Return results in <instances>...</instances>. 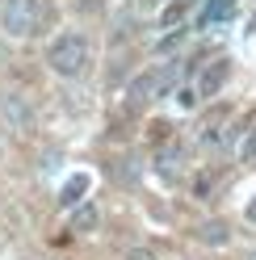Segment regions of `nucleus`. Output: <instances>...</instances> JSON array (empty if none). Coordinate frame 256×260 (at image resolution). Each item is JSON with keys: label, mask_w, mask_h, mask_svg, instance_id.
Listing matches in <instances>:
<instances>
[{"label": "nucleus", "mask_w": 256, "mask_h": 260, "mask_svg": "<svg viewBox=\"0 0 256 260\" xmlns=\"http://www.w3.org/2000/svg\"><path fill=\"white\" fill-rule=\"evenodd\" d=\"M92 63V42L84 29H63L59 38H51L46 46V68H51L59 80H80Z\"/></svg>", "instance_id": "1"}, {"label": "nucleus", "mask_w": 256, "mask_h": 260, "mask_svg": "<svg viewBox=\"0 0 256 260\" xmlns=\"http://www.w3.org/2000/svg\"><path fill=\"white\" fill-rule=\"evenodd\" d=\"M42 25V5L38 0H5L0 5V34L5 38H34Z\"/></svg>", "instance_id": "2"}, {"label": "nucleus", "mask_w": 256, "mask_h": 260, "mask_svg": "<svg viewBox=\"0 0 256 260\" xmlns=\"http://www.w3.org/2000/svg\"><path fill=\"white\" fill-rule=\"evenodd\" d=\"M177 59L168 63V68H151V72H143V76H135L131 80V88H126V96H131V105H147V101H155V96H164L168 88H172V80H177Z\"/></svg>", "instance_id": "3"}, {"label": "nucleus", "mask_w": 256, "mask_h": 260, "mask_svg": "<svg viewBox=\"0 0 256 260\" xmlns=\"http://www.w3.org/2000/svg\"><path fill=\"white\" fill-rule=\"evenodd\" d=\"M0 118L9 122V130H29L34 126V105L21 92H0Z\"/></svg>", "instance_id": "4"}, {"label": "nucleus", "mask_w": 256, "mask_h": 260, "mask_svg": "<svg viewBox=\"0 0 256 260\" xmlns=\"http://www.w3.org/2000/svg\"><path fill=\"white\" fill-rule=\"evenodd\" d=\"M88 189H92V176L88 172H72L68 181H63V189H59V206L76 210L80 202H88Z\"/></svg>", "instance_id": "5"}, {"label": "nucleus", "mask_w": 256, "mask_h": 260, "mask_svg": "<svg viewBox=\"0 0 256 260\" xmlns=\"http://www.w3.org/2000/svg\"><path fill=\"white\" fill-rule=\"evenodd\" d=\"M235 5L239 0H206L202 5V13H198V29H210V25H222L235 13Z\"/></svg>", "instance_id": "6"}, {"label": "nucleus", "mask_w": 256, "mask_h": 260, "mask_svg": "<svg viewBox=\"0 0 256 260\" xmlns=\"http://www.w3.org/2000/svg\"><path fill=\"white\" fill-rule=\"evenodd\" d=\"M68 226H72L76 235H92V231H97V226H101V210L92 206V202H80V206L72 210V218H68Z\"/></svg>", "instance_id": "7"}, {"label": "nucleus", "mask_w": 256, "mask_h": 260, "mask_svg": "<svg viewBox=\"0 0 256 260\" xmlns=\"http://www.w3.org/2000/svg\"><path fill=\"white\" fill-rule=\"evenodd\" d=\"M227 76H231V63H227V59H214V68H206V72L198 76V92H202V96H214L222 84H227Z\"/></svg>", "instance_id": "8"}, {"label": "nucleus", "mask_w": 256, "mask_h": 260, "mask_svg": "<svg viewBox=\"0 0 256 260\" xmlns=\"http://www.w3.org/2000/svg\"><path fill=\"white\" fill-rule=\"evenodd\" d=\"M194 235L206 243V248H222V243L231 239V226L222 222V218H206V222H198V226H194Z\"/></svg>", "instance_id": "9"}, {"label": "nucleus", "mask_w": 256, "mask_h": 260, "mask_svg": "<svg viewBox=\"0 0 256 260\" xmlns=\"http://www.w3.org/2000/svg\"><path fill=\"white\" fill-rule=\"evenodd\" d=\"M231 139H235V130H231V126H222V122H210V126H206L202 135H198V143H202L206 151H218V147H227Z\"/></svg>", "instance_id": "10"}, {"label": "nucleus", "mask_w": 256, "mask_h": 260, "mask_svg": "<svg viewBox=\"0 0 256 260\" xmlns=\"http://www.w3.org/2000/svg\"><path fill=\"white\" fill-rule=\"evenodd\" d=\"M181 159H185L181 147H177V151H172V147H168V151H159V176H168V181H172V168L181 172Z\"/></svg>", "instance_id": "11"}, {"label": "nucleus", "mask_w": 256, "mask_h": 260, "mask_svg": "<svg viewBox=\"0 0 256 260\" xmlns=\"http://www.w3.org/2000/svg\"><path fill=\"white\" fill-rule=\"evenodd\" d=\"M185 13H189V0H177V5H168V9H164V17H159V21H164V29H172V25L185 17Z\"/></svg>", "instance_id": "12"}, {"label": "nucleus", "mask_w": 256, "mask_h": 260, "mask_svg": "<svg viewBox=\"0 0 256 260\" xmlns=\"http://www.w3.org/2000/svg\"><path fill=\"white\" fill-rule=\"evenodd\" d=\"M239 159H244V164H256V130H248V139L239 143Z\"/></svg>", "instance_id": "13"}, {"label": "nucleus", "mask_w": 256, "mask_h": 260, "mask_svg": "<svg viewBox=\"0 0 256 260\" xmlns=\"http://www.w3.org/2000/svg\"><path fill=\"white\" fill-rule=\"evenodd\" d=\"M198 96H202L198 88H181V92H177V109H194V105H198Z\"/></svg>", "instance_id": "14"}, {"label": "nucleus", "mask_w": 256, "mask_h": 260, "mask_svg": "<svg viewBox=\"0 0 256 260\" xmlns=\"http://www.w3.org/2000/svg\"><path fill=\"white\" fill-rule=\"evenodd\" d=\"M181 38H185V25H177V34H164V38H159V51H172V46H181Z\"/></svg>", "instance_id": "15"}, {"label": "nucleus", "mask_w": 256, "mask_h": 260, "mask_svg": "<svg viewBox=\"0 0 256 260\" xmlns=\"http://www.w3.org/2000/svg\"><path fill=\"white\" fill-rule=\"evenodd\" d=\"M126 260H155V252H151V248H139V243H135V248H126Z\"/></svg>", "instance_id": "16"}, {"label": "nucleus", "mask_w": 256, "mask_h": 260, "mask_svg": "<svg viewBox=\"0 0 256 260\" xmlns=\"http://www.w3.org/2000/svg\"><path fill=\"white\" fill-rule=\"evenodd\" d=\"M101 9V0H80V13H97Z\"/></svg>", "instance_id": "17"}, {"label": "nucleus", "mask_w": 256, "mask_h": 260, "mask_svg": "<svg viewBox=\"0 0 256 260\" xmlns=\"http://www.w3.org/2000/svg\"><path fill=\"white\" fill-rule=\"evenodd\" d=\"M248 222H256V198L248 202Z\"/></svg>", "instance_id": "18"}, {"label": "nucleus", "mask_w": 256, "mask_h": 260, "mask_svg": "<svg viewBox=\"0 0 256 260\" xmlns=\"http://www.w3.org/2000/svg\"><path fill=\"white\" fill-rule=\"evenodd\" d=\"M244 34H248V38L256 34V13H252V21H248V29H244Z\"/></svg>", "instance_id": "19"}, {"label": "nucleus", "mask_w": 256, "mask_h": 260, "mask_svg": "<svg viewBox=\"0 0 256 260\" xmlns=\"http://www.w3.org/2000/svg\"><path fill=\"white\" fill-rule=\"evenodd\" d=\"M239 260H256V248H244V256H239Z\"/></svg>", "instance_id": "20"}, {"label": "nucleus", "mask_w": 256, "mask_h": 260, "mask_svg": "<svg viewBox=\"0 0 256 260\" xmlns=\"http://www.w3.org/2000/svg\"><path fill=\"white\" fill-rule=\"evenodd\" d=\"M172 260H189V256H172Z\"/></svg>", "instance_id": "21"}]
</instances>
